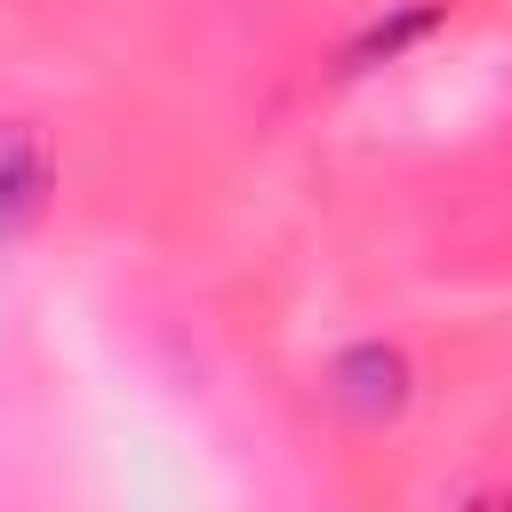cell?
Segmentation results:
<instances>
[{
  "mask_svg": "<svg viewBox=\"0 0 512 512\" xmlns=\"http://www.w3.org/2000/svg\"><path fill=\"white\" fill-rule=\"evenodd\" d=\"M328 400H336L352 424H400L408 400H416V368H408L400 344L360 336V344H344V352L328 360Z\"/></svg>",
  "mask_w": 512,
  "mask_h": 512,
  "instance_id": "1",
  "label": "cell"
},
{
  "mask_svg": "<svg viewBox=\"0 0 512 512\" xmlns=\"http://www.w3.org/2000/svg\"><path fill=\"white\" fill-rule=\"evenodd\" d=\"M48 200H56V144H48V128L8 120L0 128V248L24 240L48 216Z\"/></svg>",
  "mask_w": 512,
  "mask_h": 512,
  "instance_id": "2",
  "label": "cell"
},
{
  "mask_svg": "<svg viewBox=\"0 0 512 512\" xmlns=\"http://www.w3.org/2000/svg\"><path fill=\"white\" fill-rule=\"evenodd\" d=\"M448 24V0H392L352 48H344V72H376V64H392V56H408L416 40H432Z\"/></svg>",
  "mask_w": 512,
  "mask_h": 512,
  "instance_id": "3",
  "label": "cell"
}]
</instances>
